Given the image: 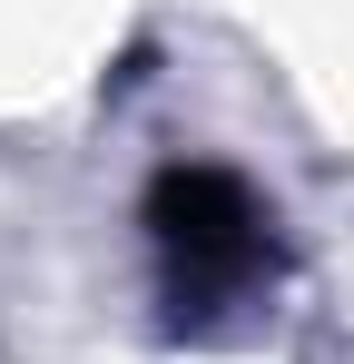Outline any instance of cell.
I'll return each instance as SVG.
<instances>
[{
	"instance_id": "1",
	"label": "cell",
	"mask_w": 354,
	"mask_h": 364,
	"mask_svg": "<svg viewBox=\"0 0 354 364\" xmlns=\"http://www.w3.org/2000/svg\"><path fill=\"white\" fill-rule=\"evenodd\" d=\"M148 246H158V276H168L177 315H207V305L246 296L266 276V207L236 168H207V158H177L148 178Z\"/></svg>"
}]
</instances>
